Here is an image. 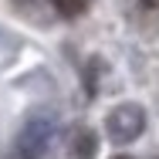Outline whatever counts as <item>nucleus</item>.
I'll return each mask as SVG.
<instances>
[{
	"mask_svg": "<svg viewBox=\"0 0 159 159\" xmlns=\"http://www.w3.org/2000/svg\"><path fill=\"white\" fill-rule=\"evenodd\" d=\"M48 142H51V122L48 119H31L20 132V139H17L14 159H44Z\"/></svg>",
	"mask_w": 159,
	"mask_h": 159,
	"instance_id": "nucleus-2",
	"label": "nucleus"
},
{
	"mask_svg": "<svg viewBox=\"0 0 159 159\" xmlns=\"http://www.w3.org/2000/svg\"><path fill=\"white\" fill-rule=\"evenodd\" d=\"M112 159H129V156H112Z\"/></svg>",
	"mask_w": 159,
	"mask_h": 159,
	"instance_id": "nucleus-5",
	"label": "nucleus"
},
{
	"mask_svg": "<svg viewBox=\"0 0 159 159\" xmlns=\"http://www.w3.org/2000/svg\"><path fill=\"white\" fill-rule=\"evenodd\" d=\"M85 7H88V0H54V10L61 17H78V14H85Z\"/></svg>",
	"mask_w": 159,
	"mask_h": 159,
	"instance_id": "nucleus-4",
	"label": "nucleus"
},
{
	"mask_svg": "<svg viewBox=\"0 0 159 159\" xmlns=\"http://www.w3.org/2000/svg\"><path fill=\"white\" fill-rule=\"evenodd\" d=\"M98 152V139L92 129H78L71 135V159H92Z\"/></svg>",
	"mask_w": 159,
	"mask_h": 159,
	"instance_id": "nucleus-3",
	"label": "nucleus"
},
{
	"mask_svg": "<svg viewBox=\"0 0 159 159\" xmlns=\"http://www.w3.org/2000/svg\"><path fill=\"white\" fill-rule=\"evenodd\" d=\"M105 129H108V139H112V142L125 146V142H132V139L142 135V129H146V112H142L139 105L125 102V105H119V108L108 112Z\"/></svg>",
	"mask_w": 159,
	"mask_h": 159,
	"instance_id": "nucleus-1",
	"label": "nucleus"
}]
</instances>
